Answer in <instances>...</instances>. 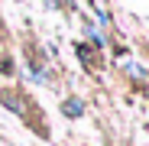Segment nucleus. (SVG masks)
<instances>
[{"label": "nucleus", "instance_id": "obj_1", "mask_svg": "<svg viewBox=\"0 0 149 146\" xmlns=\"http://www.w3.org/2000/svg\"><path fill=\"white\" fill-rule=\"evenodd\" d=\"M62 114H65V117H81V114H84V104L78 101V97H68V101L62 104Z\"/></svg>", "mask_w": 149, "mask_h": 146}]
</instances>
